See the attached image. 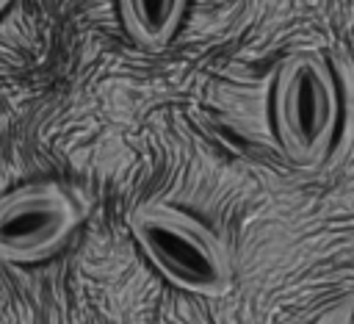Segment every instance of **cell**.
<instances>
[{
    "label": "cell",
    "instance_id": "obj_1",
    "mask_svg": "<svg viewBox=\"0 0 354 324\" xmlns=\"http://www.w3.org/2000/svg\"><path fill=\"white\" fill-rule=\"evenodd\" d=\"M133 235L155 269L177 288L199 296H221L232 271L224 246L194 219L166 205H144L130 219Z\"/></svg>",
    "mask_w": 354,
    "mask_h": 324
},
{
    "label": "cell",
    "instance_id": "obj_2",
    "mask_svg": "<svg viewBox=\"0 0 354 324\" xmlns=\"http://www.w3.org/2000/svg\"><path fill=\"white\" fill-rule=\"evenodd\" d=\"M337 89L326 66L299 53L279 64L274 80V119L285 150L296 158H315L337 127Z\"/></svg>",
    "mask_w": 354,
    "mask_h": 324
},
{
    "label": "cell",
    "instance_id": "obj_3",
    "mask_svg": "<svg viewBox=\"0 0 354 324\" xmlns=\"http://www.w3.org/2000/svg\"><path fill=\"white\" fill-rule=\"evenodd\" d=\"M75 227V205L53 186L17 191L0 202V258L30 260L53 249Z\"/></svg>",
    "mask_w": 354,
    "mask_h": 324
},
{
    "label": "cell",
    "instance_id": "obj_4",
    "mask_svg": "<svg viewBox=\"0 0 354 324\" xmlns=\"http://www.w3.org/2000/svg\"><path fill=\"white\" fill-rule=\"evenodd\" d=\"M119 11L130 36L144 47L166 44L185 11V0H119Z\"/></svg>",
    "mask_w": 354,
    "mask_h": 324
},
{
    "label": "cell",
    "instance_id": "obj_5",
    "mask_svg": "<svg viewBox=\"0 0 354 324\" xmlns=\"http://www.w3.org/2000/svg\"><path fill=\"white\" fill-rule=\"evenodd\" d=\"M343 324H354V302L346 307V318H343Z\"/></svg>",
    "mask_w": 354,
    "mask_h": 324
},
{
    "label": "cell",
    "instance_id": "obj_6",
    "mask_svg": "<svg viewBox=\"0 0 354 324\" xmlns=\"http://www.w3.org/2000/svg\"><path fill=\"white\" fill-rule=\"evenodd\" d=\"M8 3H11V0H0V11H3V8L8 6Z\"/></svg>",
    "mask_w": 354,
    "mask_h": 324
}]
</instances>
